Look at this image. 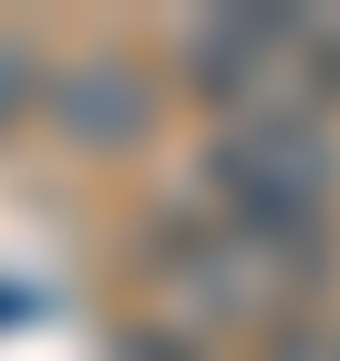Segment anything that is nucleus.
<instances>
[{
	"label": "nucleus",
	"instance_id": "7ed1b4c3",
	"mask_svg": "<svg viewBox=\"0 0 340 361\" xmlns=\"http://www.w3.org/2000/svg\"><path fill=\"white\" fill-rule=\"evenodd\" d=\"M42 114H52L83 155H134V145L155 135V114H165V73H144L134 52H83L73 73L42 83Z\"/></svg>",
	"mask_w": 340,
	"mask_h": 361
},
{
	"label": "nucleus",
	"instance_id": "0eeeda50",
	"mask_svg": "<svg viewBox=\"0 0 340 361\" xmlns=\"http://www.w3.org/2000/svg\"><path fill=\"white\" fill-rule=\"evenodd\" d=\"M124 361H206V341H186V331H124Z\"/></svg>",
	"mask_w": 340,
	"mask_h": 361
},
{
	"label": "nucleus",
	"instance_id": "6e6552de",
	"mask_svg": "<svg viewBox=\"0 0 340 361\" xmlns=\"http://www.w3.org/2000/svg\"><path fill=\"white\" fill-rule=\"evenodd\" d=\"M21 320H42V289H21V279H0V331H21Z\"/></svg>",
	"mask_w": 340,
	"mask_h": 361
},
{
	"label": "nucleus",
	"instance_id": "423d86ee",
	"mask_svg": "<svg viewBox=\"0 0 340 361\" xmlns=\"http://www.w3.org/2000/svg\"><path fill=\"white\" fill-rule=\"evenodd\" d=\"M31 104H42V62H31L21 42H0V135H11Z\"/></svg>",
	"mask_w": 340,
	"mask_h": 361
},
{
	"label": "nucleus",
	"instance_id": "39448f33",
	"mask_svg": "<svg viewBox=\"0 0 340 361\" xmlns=\"http://www.w3.org/2000/svg\"><path fill=\"white\" fill-rule=\"evenodd\" d=\"M258 361H340V320L299 310V320H279V331L258 341Z\"/></svg>",
	"mask_w": 340,
	"mask_h": 361
},
{
	"label": "nucleus",
	"instance_id": "f257e3e1",
	"mask_svg": "<svg viewBox=\"0 0 340 361\" xmlns=\"http://www.w3.org/2000/svg\"><path fill=\"white\" fill-rule=\"evenodd\" d=\"M155 279H175L186 300L206 310V320H258V331H279V320H299V310L330 289L340 248L330 227L320 238H258V227H196V217H155V258H144Z\"/></svg>",
	"mask_w": 340,
	"mask_h": 361
},
{
	"label": "nucleus",
	"instance_id": "f03ea898",
	"mask_svg": "<svg viewBox=\"0 0 340 361\" xmlns=\"http://www.w3.org/2000/svg\"><path fill=\"white\" fill-rule=\"evenodd\" d=\"M196 176L217 196V217L258 227V238H320L330 207H340V145L310 114H248V124H227Z\"/></svg>",
	"mask_w": 340,
	"mask_h": 361
},
{
	"label": "nucleus",
	"instance_id": "20e7f679",
	"mask_svg": "<svg viewBox=\"0 0 340 361\" xmlns=\"http://www.w3.org/2000/svg\"><path fill=\"white\" fill-rule=\"evenodd\" d=\"M279 52H299V11H206L186 31V93L196 104H248Z\"/></svg>",
	"mask_w": 340,
	"mask_h": 361
}]
</instances>
